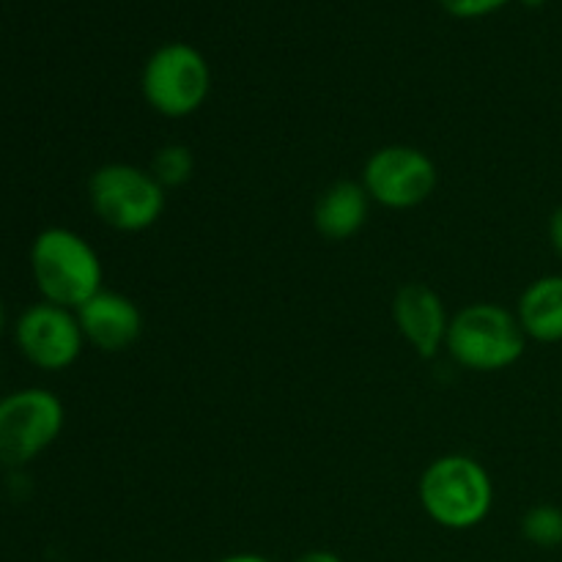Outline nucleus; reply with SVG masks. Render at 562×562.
Segmentation results:
<instances>
[{
  "mask_svg": "<svg viewBox=\"0 0 562 562\" xmlns=\"http://www.w3.org/2000/svg\"><path fill=\"white\" fill-rule=\"evenodd\" d=\"M423 510L442 530H475L488 519L494 505V483L486 467L464 453L434 459L417 483Z\"/></svg>",
  "mask_w": 562,
  "mask_h": 562,
  "instance_id": "f257e3e1",
  "label": "nucleus"
},
{
  "mask_svg": "<svg viewBox=\"0 0 562 562\" xmlns=\"http://www.w3.org/2000/svg\"><path fill=\"white\" fill-rule=\"evenodd\" d=\"M31 274L44 302L77 311L104 289L102 258L71 228H44L31 245Z\"/></svg>",
  "mask_w": 562,
  "mask_h": 562,
  "instance_id": "f03ea898",
  "label": "nucleus"
},
{
  "mask_svg": "<svg viewBox=\"0 0 562 562\" xmlns=\"http://www.w3.org/2000/svg\"><path fill=\"white\" fill-rule=\"evenodd\" d=\"M445 349L467 371H508L525 357L527 335L514 311L497 302H472L450 316Z\"/></svg>",
  "mask_w": 562,
  "mask_h": 562,
  "instance_id": "7ed1b4c3",
  "label": "nucleus"
},
{
  "mask_svg": "<svg viewBox=\"0 0 562 562\" xmlns=\"http://www.w3.org/2000/svg\"><path fill=\"white\" fill-rule=\"evenodd\" d=\"M88 203L108 228L140 234L159 223L168 203V190L148 168L130 162H108L88 179Z\"/></svg>",
  "mask_w": 562,
  "mask_h": 562,
  "instance_id": "20e7f679",
  "label": "nucleus"
},
{
  "mask_svg": "<svg viewBox=\"0 0 562 562\" xmlns=\"http://www.w3.org/2000/svg\"><path fill=\"white\" fill-rule=\"evenodd\" d=\"M212 91V69L198 47L168 42L154 49L140 71V93L154 113L187 119L198 113Z\"/></svg>",
  "mask_w": 562,
  "mask_h": 562,
  "instance_id": "39448f33",
  "label": "nucleus"
},
{
  "mask_svg": "<svg viewBox=\"0 0 562 562\" xmlns=\"http://www.w3.org/2000/svg\"><path fill=\"white\" fill-rule=\"evenodd\" d=\"M66 423L58 395L25 387L0 398V464L25 467L60 437Z\"/></svg>",
  "mask_w": 562,
  "mask_h": 562,
  "instance_id": "423d86ee",
  "label": "nucleus"
},
{
  "mask_svg": "<svg viewBox=\"0 0 562 562\" xmlns=\"http://www.w3.org/2000/svg\"><path fill=\"white\" fill-rule=\"evenodd\" d=\"M360 184L366 187L371 203L393 212H406L434 195L439 184V170L426 151L404 143L382 146L366 159Z\"/></svg>",
  "mask_w": 562,
  "mask_h": 562,
  "instance_id": "0eeeda50",
  "label": "nucleus"
},
{
  "mask_svg": "<svg viewBox=\"0 0 562 562\" xmlns=\"http://www.w3.org/2000/svg\"><path fill=\"white\" fill-rule=\"evenodd\" d=\"M14 340L31 366L53 373L75 366L86 349L77 313L44 300L16 318Z\"/></svg>",
  "mask_w": 562,
  "mask_h": 562,
  "instance_id": "6e6552de",
  "label": "nucleus"
},
{
  "mask_svg": "<svg viewBox=\"0 0 562 562\" xmlns=\"http://www.w3.org/2000/svg\"><path fill=\"white\" fill-rule=\"evenodd\" d=\"M393 322L398 327L401 338L423 360H431V357H437L439 349H445L450 316L445 311L442 296L431 285H401L393 296Z\"/></svg>",
  "mask_w": 562,
  "mask_h": 562,
  "instance_id": "1a4fd4ad",
  "label": "nucleus"
},
{
  "mask_svg": "<svg viewBox=\"0 0 562 562\" xmlns=\"http://www.w3.org/2000/svg\"><path fill=\"white\" fill-rule=\"evenodd\" d=\"M75 313L82 335H86V344L99 351H108V355L132 349L143 333L140 307L121 291L102 289Z\"/></svg>",
  "mask_w": 562,
  "mask_h": 562,
  "instance_id": "9d476101",
  "label": "nucleus"
},
{
  "mask_svg": "<svg viewBox=\"0 0 562 562\" xmlns=\"http://www.w3.org/2000/svg\"><path fill=\"white\" fill-rule=\"evenodd\" d=\"M371 214V198L360 181H335L318 195L313 225L327 241H346L360 234Z\"/></svg>",
  "mask_w": 562,
  "mask_h": 562,
  "instance_id": "9b49d317",
  "label": "nucleus"
},
{
  "mask_svg": "<svg viewBox=\"0 0 562 562\" xmlns=\"http://www.w3.org/2000/svg\"><path fill=\"white\" fill-rule=\"evenodd\" d=\"M516 318L527 340L562 344V274H543L521 291Z\"/></svg>",
  "mask_w": 562,
  "mask_h": 562,
  "instance_id": "f8f14e48",
  "label": "nucleus"
},
{
  "mask_svg": "<svg viewBox=\"0 0 562 562\" xmlns=\"http://www.w3.org/2000/svg\"><path fill=\"white\" fill-rule=\"evenodd\" d=\"M148 170H151V176L165 190H176V187H184L192 179L195 157H192V151L184 143H168V146L157 148Z\"/></svg>",
  "mask_w": 562,
  "mask_h": 562,
  "instance_id": "ddd939ff",
  "label": "nucleus"
},
{
  "mask_svg": "<svg viewBox=\"0 0 562 562\" xmlns=\"http://www.w3.org/2000/svg\"><path fill=\"white\" fill-rule=\"evenodd\" d=\"M521 536L538 549H558L562 547V508L558 505H532L521 516Z\"/></svg>",
  "mask_w": 562,
  "mask_h": 562,
  "instance_id": "4468645a",
  "label": "nucleus"
},
{
  "mask_svg": "<svg viewBox=\"0 0 562 562\" xmlns=\"http://www.w3.org/2000/svg\"><path fill=\"white\" fill-rule=\"evenodd\" d=\"M445 9V14L456 16V20H481V16L497 14L514 0H437Z\"/></svg>",
  "mask_w": 562,
  "mask_h": 562,
  "instance_id": "2eb2a0df",
  "label": "nucleus"
},
{
  "mask_svg": "<svg viewBox=\"0 0 562 562\" xmlns=\"http://www.w3.org/2000/svg\"><path fill=\"white\" fill-rule=\"evenodd\" d=\"M549 241H552V250L562 258V203L549 217Z\"/></svg>",
  "mask_w": 562,
  "mask_h": 562,
  "instance_id": "dca6fc26",
  "label": "nucleus"
},
{
  "mask_svg": "<svg viewBox=\"0 0 562 562\" xmlns=\"http://www.w3.org/2000/svg\"><path fill=\"white\" fill-rule=\"evenodd\" d=\"M294 562H344L335 552H327V549H313V552L300 554Z\"/></svg>",
  "mask_w": 562,
  "mask_h": 562,
  "instance_id": "f3484780",
  "label": "nucleus"
},
{
  "mask_svg": "<svg viewBox=\"0 0 562 562\" xmlns=\"http://www.w3.org/2000/svg\"><path fill=\"white\" fill-rule=\"evenodd\" d=\"M217 562H274V560L263 558V554H256V552H236V554H225V558H220Z\"/></svg>",
  "mask_w": 562,
  "mask_h": 562,
  "instance_id": "a211bd4d",
  "label": "nucleus"
},
{
  "mask_svg": "<svg viewBox=\"0 0 562 562\" xmlns=\"http://www.w3.org/2000/svg\"><path fill=\"white\" fill-rule=\"evenodd\" d=\"M521 3L530 5V9H538V5H543V3H547V0H521Z\"/></svg>",
  "mask_w": 562,
  "mask_h": 562,
  "instance_id": "6ab92c4d",
  "label": "nucleus"
},
{
  "mask_svg": "<svg viewBox=\"0 0 562 562\" xmlns=\"http://www.w3.org/2000/svg\"><path fill=\"white\" fill-rule=\"evenodd\" d=\"M3 322H5V313H3V305H0V333H3Z\"/></svg>",
  "mask_w": 562,
  "mask_h": 562,
  "instance_id": "aec40b11",
  "label": "nucleus"
}]
</instances>
